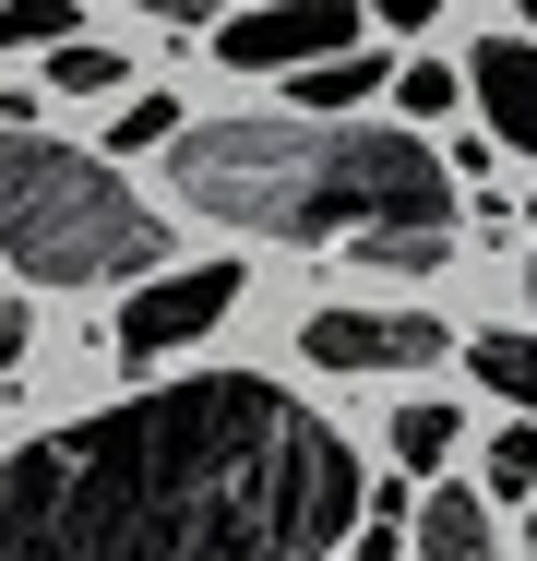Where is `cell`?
<instances>
[{"label": "cell", "mask_w": 537, "mask_h": 561, "mask_svg": "<svg viewBox=\"0 0 537 561\" xmlns=\"http://www.w3.org/2000/svg\"><path fill=\"white\" fill-rule=\"evenodd\" d=\"M358 454L263 370L107 394L0 454V561H322Z\"/></svg>", "instance_id": "6da1fadb"}, {"label": "cell", "mask_w": 537, "mask_h": 561, "mask_svg": "<svg viewBox=\"0 0 537 561\" xmlns=\"http://www.w3.org/2000/svg\"><path fill=\"white\" fill-rule=\"evenodd\" d=\"M180 204L251 239L299 251H358L382 275H442L454 263V168L419 131H370L346 108H287V119H180L168 144Z\"/></svg>", "instance_id": "7a4b0ae2"}, {"label": "cell", "mask_w": 537, "mask_h": 561, "mask_svg": "<svg viewBox=\"0 0 537 561\" xmlns=\"http://www.w3.org/2000/svg\"><path fill=\"white\" fill-rule=\"evenodd\" d=\"M0 251L36 287H107V275H156L168 227L119 192L107 156L48 144L36 119H0Z\"/></svg>", "instance_id": "3957f363"}, {"label": "cell", "mask_w": 537, "mask_h": 561, "mask_svg": "<svg viewBox=\"0 0 537 561\" xmlns=\"http://www.w3.org/2000/svg\"><path fill=\"white\" fill-rule=\"evenodd\" d=\"M227 311H239V263H180V275H132V299H119L107 346H119V358H168V346L215 335Z\"/></svg>", "instance_id": "277c9868"}, {"label": "cell", "mask_w": 537, "mask_h": 561, "mask_svg": "<svg viewBox=\"0 0 537 561\" xmlns=\"http://www.w3.org/2000/svg\"><path fill=\"white\" fill-rule=\"evenodd\" d=\"M346 36H358V0H251V12H227L215 60L227 72H299V60L346 48Z\"/></svg>", "instance_id": "5b68a950"}, {"label": "cell", "mask_w": 537, "mask_h": 561, "mask_svg": "<svg viewBox=\"0 0 537 561\" xmlns=\"http://www.w3.org/2000/svg\"><path fill=\"white\" fill-rule=\"evenodd\" d=\"M442 346H454V323H430V311H311L299 323L311 370H419Z\"/></svg>", "instance_id": "8992f818"}, {"label": "cell", "mask_w": 537, "mask_h": 561, "mask_svg": "<svg viewBox=\"0 0 537 561\" xmlns=\"http://www.w3.org/2000/svg\"><path fill=\"white\" fill-rule=\"evenodd\" d=\"M454 84L478 96V119H490V144H514V156H537V36H478V60H466Z\"/></svg>", "instance_id": "52a82bcc"}, {"label": "cell", "mask_w": 537, "mask_h": 561, "mask_svg": "<svg viewBox=\"0 0 537 561\" xmlns=\"http://www.w3.org/2000/svg\"><path fill=\"white\" fill-rule=\"evenodd\" d=\"M382 72H395V48H358V36H346V48H322V60L287 72V108H370Z\"/></svg>", "instance_id": "ba28073f"}, {"label": "cell", "mask_w": 537, "mask_h": 561, "mask_svg": "<svg viewBox=\"0 0 537 561\" xmlns=\"http://www.w3.org/2000/svg\"><path fill=\"white\" fill-rule=\"evenodd\" d=\"M407 538H419V561H490V490H430V502H407Z\"/></svg>", "instance_id": "9c48e42d"}, {"label": "cell", "mask_w": 537, "mask_h": 561, "mask_svg": "<svg viewBox=\"0 0 537 561\" xmlns=\"http://www.w3.org/2000/svg\"><path fill=\"white\" fill-rule=\"evenodd\" d=\"M466 370H478L502 407H526V419H537V335H466Z\"/></svg>", "instance_id": "30bf717a"}, {"label": "cell", "mask_w": 537, "mask_h": 561, "mask_svg": "<svg viewBox=\"0 0 537 561\" xmlns=\"http://www.w3.org/2000/svg\"><path fill=\"white\" fill-rule=\"evenodd\" d=\"M119 72H132V60H119V48H96L84 24L48 48V84H60V96H119Z\"/></svg>", "instance_id": "8fae6325"}, {"label": "cell", "mask_w": 537, "mask_h": 561, "mask_svg": "<svg viewBox=\"0 0 537 561\" xmlns=\"http://www.w3.org/2000/svg\"><path fill=\"white\" fill-rule=\"evenodd\" d=\"M454 431H466L454 407H395V466H407V478H430V466L454 454Z\"/></svg>", "instance_id": "7c38bea8"}, {"label": "cell", "mask_w": 537, "mask_h": 561, "mask_svg": "<svg viewBox=\"0 0 537 561\" xmlns=\"http://www.w3.org/2000/svg\"><path fill=\"white\" fill-rule=\"evenodd\" d=\"M72 24H84L72 0H0V48H60Z\"/></svg>", "instance_id": "4fadbf2b"}, {"label": "cell", "mask_w": 537, "mask_h": 561, "mask_svg": "<svg viewBox=\"0 0 537 561\" xmlns=\"http://www.w3.org/2000/svg\"><path fill=\"white\" fill-rule=\"evenodd\" d=\"M346 550H358V561H395V550H407V490H395V478H382L370 514H346Z\"/></svg>", "instance_id": "5bb4252c"}, {"label": "cell", "mask_w": 537, "mask_h": 561, "mask_svg": "<svg viewBox=\"0 0 537 561\" xmlns=\"http://www.w3.org/2000/svg\"><path fill=\"white\" fill-rule=\"evenodd\" d=\"M168 131H180V96H132V108L107 119V156H156Z\"/></svg>", "instance_id": "9a60e30c"}, {"label": "cell", "mask_w": 537, "mask_h": 561, "mask_svg": "<svg viewBox=\"0 0 537 561\" xmlns=\"http://www.w3.org/2000/svg\"><path fill=\"white\" fill-rule=\"evenodd\" d=\"M382 84H395V108H407V119H442L454 96H466V84H454L442 60H407V72H382Z\"/></svg>", "instance_id": "2e32d148"}, {"label": "cell", "mask_w": 537, "mask_h": 561, "mask_svg": "<svg viewBox=\"0 0 537 561\" xmlns=\"http://www.w3.org/2000/svg\"><path fill=\"white\" fill-rule=\"evenodd\" d=\"M537 490V431H490V502H526Z\"/></svg>", "instance_id": "e0dca14e"}, {"label": "cell", "mask_w": 537, "mask_h": 561, "mask_svg": "<svg viewBox=\"0 0 537 561\" xmlns=\"http://www.w3.org/2000/svg\"><path fill=\"white\" fill-rule=\"evenodd\" d=\"M24 335H36V323H24V299H0V382L24 370Z\"/></svg>", "instance_id": "ac0fdd59"}, {"label": "cell", "mask_w": 537, "mask_h": 561, "mask_svg": "<svg viewBox=\"0 0 537 561\" xmlns=\"http://www.w3.org/2000/svg\"><path fill=\"white\" fill-rule=\"evenodd\" d=\"M358 12H382V24H395V36H407V24H430V12H442V0H358Z\"/></svg>", "instance_id": "d6986e66"}, {"label": "cell", "mask_w": 537, "mask_h": 561, "mask_svg": "<svg viewBox=\"0 0 537 561\" xmlns=\"http://www.w3.org/2000/svg\"><path fill=\"white\" fill-rule=\"evenodd\" d=\"M132 12H156V24H204V0H132Z\"/></svg>", "instance_id": "ffe728a7"}, {"label": "cell", "mask_w": 537, "mask_h": 561, "mask_svg": "<svg viewBox=\"0 0 537 561\" xmlns=\"http://www.w3.org/2000/svg\"><path fill=\"white\" fill-rule=\"evenodd\" d=\"M0 119H36V84H12V72H0Z\"/></svg>", "instance_id": "44dd1931"}, {"label": "cell", "mask_w": 537, "mask_h": 561, "mask_svg": "<svg viewBox=\"0 0 537 561\" xmlns=\"http://www.w3.org/2000/svg\"><path fill=\"white\" fill-rule=\"evenodd\" d=\"M526 299H537V263H526Z\"/></svg>", "instance_id": "7402d4cb"}]
</instances>
